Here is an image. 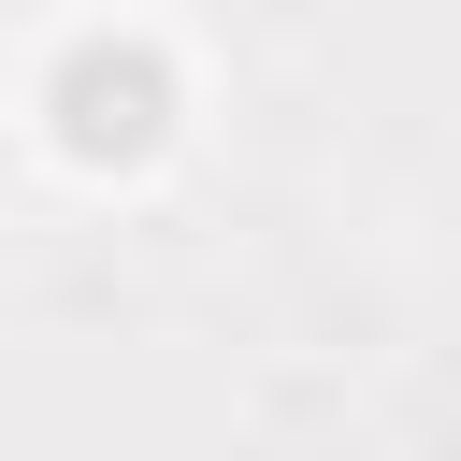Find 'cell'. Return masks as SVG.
Instances as JSON below:
<instances>
[{
	"label": "cell",
	"mask_w": 461,
	"mask_h": 461,
	"mask_svg": "<svg viewBox=\"0 0 461 461\" xmlns=\"http://www.w3.org/2000/svg\"><path fill=\"white\" fill-rule=\"evenodd\" d=\"M173 115H187V86H173V58L144 29H72L43 58V144L72 173H144L173 144Z\"/></svg>",
	"instance_id": "cell-1"
}]
</instances>
